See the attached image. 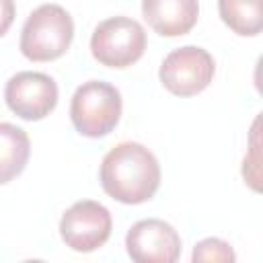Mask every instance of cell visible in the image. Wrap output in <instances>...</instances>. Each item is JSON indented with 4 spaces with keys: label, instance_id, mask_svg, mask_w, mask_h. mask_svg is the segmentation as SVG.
I'll return each mask as SVG.
<instances>
[{
    "label": "cell",
    "instance_id": "cell-13",
    "mask_svg": "<svg viewBox=\"0 0 263 263\" xmlns=\"http://www.w3.org/2000/svg\"><path fill=\"white\" fill-rule=\"evenodd\" d=\"M14 14H16L14 0H0V37H4L6 31L10 29Z\"/></svg>",
    "mask_w": 263,
    "mask_h": 263
},
{
    "label": "cell",
    "instance_id": "cell-5",
    "mask_svg": "<svg viewBox=\"0 0 263 263\" xmlns=\"http://www.w3.org/2000/svg\"><path fill=\"white\" fill-rule=\"evenodd\" d=\"M216 74L214 58L208 49L185 45L173 49L160 64L158 78L162 86L177 97H193L210 86Z\"/></svg>",
    "mask_w": 263,
    "mask_h": 263
},
{
    "label": "cell",
    "instance_id": "cell-3",
    "mask_svg": "<svg viewBox=\"0 0 263 263\" xmlns=\"http://www.w3.org/2000/svg\"><path fill=\"white\" fill-rule=\"evenodd\" d=\"M121 117L119 90L103 80L82 82L70 101V119L74 129L86 138H103L115 129Z\"/></svg>",
    "mask_w": 263,
    "mask_h": 263
},
{
    "label": "cell",
    "instance_id": "cell-9",
    "mask_svg": "<svg viewBox=\"0 0 263 263\" xmlns=\"http://www.w3.org/2000/svg\"><path fill=\"white\" fill-rule=\"evenodd\" d=\"M146 23L162 37H179L189 33L199 16L197 0H142Z\"/></svg>",
    "mask_w": 263,
    "mask_h": 263
},
{
    "label": "cell",
    "instance_id": "cell-11",
    "mask_svg": "<svg viewBox=\"0 0 263 263\" xmlns=\"http://www.w3.org/2000/svg\"><path fill=\"white\" fill-rule=\"evenodd\" d=\"M224 25L242 37H255L263 29V0H218Z\"/></svg>",
    "mask_w": 263,
    "mask_h": 263
},
{
    "label": "cell",
    "instance_id": "cell-8",
    "mask_svg": "<svg viewBox=\"0 0 263 263\" xmlns=\"http://www.w3.org/2000/svg\"><path fill=\"white\" fill-rule=\"evenodd\" d=\"M125 249L136 263H175L181 257V236L168 222L146 218L127 230Z\"/></svg>",
    "mask_w": 263,
    "mask_h": 263
},
{
    "label": "cell",
    "instance_id": "cell-2",
    "mask_svg": "<svg viewBox=\"0 0 263 263\" xmlns=\"http://www.w3.org/2000/svg\"><path fill=\"white\" fill-rule=\"evenodd\" d=\"M74 39V21L60 4H41L25 21L18 49L31 62L62 58Z\"/></svg>",
    "mask_w": 263,
    "mask_h": 263
},
{
    "label": "cell",
    "instance_id": "cell-4",
    "mask_svg": "<svg viewBox=\"0 0 263 263\" xmlns=\"http://www.w3.org/2000/svg\"><path fill=\"white\" fill-rule=\"evenodd\" d=\"M144 49L146 31L129 16H111L101 21L90 37L92 58L107 68H127L144 55Z\"/></svg>",
    "mask_w": 263,
    "mask_h": 263
},
{
    "label": "cell",
    "instance_id": "cell-1",
    "mask_svg": "<svg viewBox=\"0 0 263 263\" xmlns=\"http://www.w3.org/2000/svg\"><path fill=\"white\" fill-rule=\"evenodd\" d=\"M99 181L103 191L115 201L138 205L154 197L160 185V164L140 142L113 146L101 162Z\"/></svg>",
    "mask_w": 263,
    "mask_h": 263
},
{
    "label": "cell",
    "instance_id": "cell-10",
    "mask_svg": "<svg viewBox=\"0 0 263 263\" xmlns=\"http://www.w3.org/2000/svg\"><path fill=\"white\" fill-rule=\"evenodd\" d=\"M31 140L29 134L8 121L0 123V185L10 183L18 177L29 160Z\"/></svg>",
    "mask_w": 263,
    "mask_h": 263
},
{
    "label": "cell",
    "instance_id": "cell-6",
    "mask_svg": "<svg viewBox=\"0 0 263 263\" xmlns=\"http://www.w3.org/2000/svg\"><path fill=\"white\" fill-rule=\"evenodd\" d=\"M113 220L109 210L95 199L72 203L60 220V236L76 253H92L111 236Z\"/></svg>",
    "mask_w": 263,
    "mask_h": 263
},
{
    "label": "cell",
    "instance_id": "cell-7",
    "mask_svg": "<svg viewBox=\"0 0 263 263\" xmlns=\"http://www.w3.org/2000/svg\"><path fill=\"white\" fill-rule=\"evenodd\" d=\"M4 101L21 119L39 121L55 109L58 84L49 74L43 72H16L4 86Z\"/></svg>",
    "mask_w": 263,
    "mask_h": 263
},
{
    "label": "cell",
    "instance_id": "cell-12",
    "mask_svg": "<svg viewBox=\"0 0 263 263\" xmlns=\"http://www.w3.org/2000/svg\"><path fill=\"white\" fill-rule=\"evenodd\" d=\"M193 263H199V261H224V263H232L236 259L232 247L222 240V238H203L195 245L193 249V255H191Z\"/></svg>",
    "mask_w": 263,
    "mask_h": 263
}]
</instances>
